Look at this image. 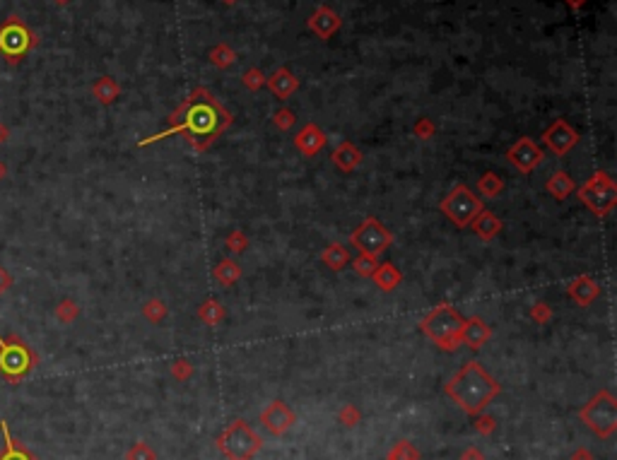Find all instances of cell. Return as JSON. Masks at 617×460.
I'll use <instances>...</instances> for the list:
<instances>
[{
    "label": "cell",
    "mask_w": 617,
    "mask_h": 460,
    "mask_svg": "<svg viewBox=\"0 0 617 460\" xmlns=\"http://www.w3.org/2000/svg\"><path fill=\"white\" fill-rule=\"evenodd\" d=\"M172 372H174V374H179L181 379H184V376L191 372V367H189V364H186V362H177V364H174V369H172Z\"/></svg>",
    "instance_id": "b9f144b4"
},
{
    "label": "cell",
    "mask_w": 617,
    "mask_h": 460,
    "mask_svg": "<svg viewBox=\"0 0 617 460\" xmlns=\"http://www.w3.org/2000/svg\"><path fill=\"white\" fill-rule=\"evenodd\" d=\"M0 424H3V436H5V448L0 451V460H39L30 448H25L22 443H17L13 439L8 422H0Z\"/></svg>",
    "instance_id": "ffe728a7"
},
{
    "label": "cell",
    "mask_w": 617,
    "mask_h": 460,
    "mask_svg": "<svg viewBox=\"0 0 617 460\" xmlns=\"http://www.w3.org/2000/svg\"><path fill=\"white\" fill-rule=\"evenodd\" d=\"M542 140H545V145L552 150L554 155L562 157V155H567L576 143H579V136H576V131L569 126L567 121H554L552 126L545 131Z\"/></svg>",
    "instance_id": "4fadbf2b"
},
{
    "label": "cell",
    "mask_w": 617,
    "mask_h": 460,
    "mask_svg": "<svg viewBox=\"0 0 617 460\" xmlns=\"http://www.w3.org/2000/svg\"><path fill=\"white\" fill-rule=\"evenodd\" d=\"M471 227L475 229V234H478V237L483 239V241H492V239L497 237V234L502 232V220L495 215V212L483 210V212H480V215L471 222Z\"/></svg>",
    "instance_id": "2e32d148"
},
{
    "label": "cell",
    "mask_w": 617,
    "mask_h": 460,
    "mask_svg": "<svg viewBox=\"0 0 617 460\" xmlns=\"http://www.w3.org/2000/svg\"><path fill=\"white\" fill-rule=\"evenodd\" d=\"M333 162L341 171H355L362 164V152L352 143H341L333 152Z\"/></svg>",
    "instance_id": "d6986e66"
},
{
    "label": "cell",
    "mask_w": 617,
    "mask_h": 460,
    "mask_svg": "<svg viewBox=\"0 0 617 460\" xmlns=\"http://www.w3.org/2000/svg\"><path fill=\"white\" fill-rule=\"evenodd\" d=\"M260 424L275 436H282L294 424V412L282 400H273L260 412Z\"/></svg>",
    "instance_id": "7c38bea8"
},
{
    "label": "cell",
    "mask_w": 617,
    "mask_h": 460,
    "mask_svg": "<svg viewBox=\"0 0 617 460\" xmlns=\"http://www.w3.org/2000/svg\"><path fill=\"white\" fill-rule=\"evenodd\" d=\"M439 207H441V212L456 224V227H468V224L485 210L483 200H480L468 186H456L444 200H441Z\"/></svg>",
    "instance_id": "ba28073f"
},
{
    "label": "cell",
    "mask_w": 617,
    "mask_h": 460,
    "mask_svg": "<svg viewBox=\"0 0 617 460\" xmlns=\"http://www.w3.org/2000/svg\"><path fill=\"white\" fill-rule=\"evenodd\" d=\"M227 249H231L234 254H244V249H246L244 232H231L229 239H227Z\"/></svg>",
    "instance_id": "d590c367"
},
{
    "label": "cell",
    "mask_w": 617,
    "mask_h": 460,
    "mask_svg": "<svg viewBox=\"0 0 617 460\" xmlns=\"http://www.w3.org/2000/svg\"><path fill=\"white\" fill-rule=\"evenodd\" d=\"M143 313H145V318L150 323H160L164 316H167V308H164V304L160 299H155V301H147L145 304V308H143Z\"/></svg>",
    "instance_id": "1f68e13d"
},
{
    "label": "cell",
    "mask_w": 617,
    "mask_h": 460,
    "mask_svg": "<svg viewBox=\"0 0 617 460\" xmlns=\"http://www.w3.org/2000/svg\"><path fill=\"white\" fill-rule=\"evenodd\" d=\"M201 318L203 321H205L208 325H217L220 321H222V316H224V308L217 304V301H205V304L201 306Z\"/></svg>",
    "instance_id": "f546056e"
},
{
    "label": "cell",
    "mask_w": 617,
    "mask_h": 460,
    "mask_svg": "<svg viewBox=\"0 0 617 460\" xmlns=\"http://www.w3.org/2000/svg\"><path fill=\"white\" fill-rule=\"evenodd\" d=\"M8 140H10V128L5 126V123H0V147H3Z\"/></svg>",
    "instance_id": "7bdbcfd3"
},
{
    "label": "cell",
    "mask_w": 617,
    "mask_h": 460,
    "mask_svg": "<svg viewBox=\"0 0 617 460\" xmlns=\"http://www.w3.org/2000/svg\"><path fill=\"white\" fill-rule=\"evenodd\" d=\"M37 46H39L37 32H32L17 15H10V18L0 25V53L5 55L8 63L17 65Z\"/></svg>",
    "instance_id": "8992f818"
},
{
    "label": "cell",
    "mask_w": 617,
    "mask_h": 460,
    "mask_svg": "<svg viewBox=\"0 0 617 460\" xmlns=\"http://www.w3.org/2000/svg\"><path fill=\"white\" fill-rule=\"evenodd\" d=\"M415 131H417V138H432V133H434V126H432V121H420L415 126Z\"/></svg>",
    "instance_id": "ab89813d"
},
{
    "label": "cell",
    "mask_w": 617,
    "mask_h": 460,
    "mask_svg": "<svg viewBox=\"0 0 617 460\" xmlns=\"http://www.w3.org/2000/svg\"><path fill=\"white\" fill-rule=\"evenodd\" d=\"M231 123V116L222 109L205 89H196L177 114H172V128L160 133L155 138L143 140V145L162 140L172 133H184L186 140L193 145V150H205L208 145L215 143V138Z\"/></svg>",
    "instance_id": "6da1fadb"
},
{
    "label": "cell",
    "mask_w": 617,
    "mask_h": 460,
    "mask_svg": "<svg viewBox=\"0 0 617 460\" xmlns=\"http://www.w3.org/2000/svg\"><path fill=\"white\" fill-rule=\"evenodd\" d=\"M581 419H584L588 429L601 436V439L613 436V431L617 429V402L613 393L601 390L598 395H593L591 400H588V405L581 409Z\"/></svg>",
    "instance_id": "52a82bcc"
},
{
    "label": "cell",
    "mask_w": 617,
    "mask_h": 460,
    "mask_svg": "<svg viewBox=\"0 0 617 460\" xmlns=\"http://www.w3.org/2000/svg\"><path fill=\"white\" fill-rule=\"evenodd\" d=\"M533 318H535V321H540V323H545L547 318H550V308H547L545 304H535L533 306Z\"/></svg>",
    "instance_id": "60d3db41"
},
{
    "label": "cell",
    "mask_w": 617,
    "mask_h": 460,
    "mask_svg": "<svg viewBox=\"0 0 617 460\" xmlns=\"http://www.w3.org/2000/svg\"><path fill=\"white\" fill-rule=\"evenodd\" d=\"M53 316L61 325H72L80 318V304H77L75 299H70V296H65V299H61L58 304H56Z\"/></svg>",
    "instance_id": "484cf974"
},
{
    "label": "cell",
    "mask_w": 617,
    "mask_h": 460,
    "mask_svg": "<svg viewBox=\"0 0 617 460\" xmlns=\"http://www.w3.org/2000/svg\"><path fill=\"white\" fill-rule=\"evenodd\" d=\"M490 335H492V330L483 318H468V321H463L461 342H466L471 350H480V347L490 340Z\"/></svg>",
    "instance_id": "5bb4252c"
},
{
    "label": "cell",
    "mask_w": 617,
    "mask_h": 460,
    "mask_svg": "<svg viewBox=\"0 0 617 460\" xmlns=\"http://www.w3.org/2000/svg\"><path fill=\"white\" fill-rule=\"evenodd\" d=\"M579 198L591 207V212L596 215H608L617 203V188L613 178L605 171H596L591 178L579 188Z\"/></svg>",
    "instance_id": "9c48e42d"
},
{
    "label": "cell",
    "mask_w": 617,
    "mask_h": 460,
    "mask_svg": "<svg viewBox=\"0 0 617 460\" xmlns=\"http://www.w3.org/2000/svg\"><path fill=\"white\" fill-rule=\"evenodd\" d=\"M39 367V355L20 335H0V376L8 383H20L27 374Z\"/></svg>",
    "instance_id": "3957f363"
},
{
    "label": "cell",
    "mask_w": 617,
    "mask_h": 460,
    "mask_svg": "<svg viewBox=\"0 0 617 460\" xmlns=\"http://www.w3.org/2000/svg\"><path fill=\"white\" fill-rule=\"evenodd\" d=\"M352 244L357 246L362 254L379 258L390 244H393V234H390L379 220L369 217V220H364L352 232Z\"/></svg>",
    "instance_id": "30bf717a"
},
{
    "label": "cell",
    "mask_w": 617,
    "mask_h": 460,
    "mask_svg": "<svg viewBox=\"0 0 617 460\" xmlns=\"http://www.w3.org/2000/svg\"><path fill=\"white\" fill-rule=\"evenodd\" d=\"M422 333L429 340H434L441 350L454 352L461 345V330H463V318L456 313L454 306L441 304L429 313L427 318L420 323Z\"/></svg>",
    "instance_id": "277c9868"
},
{
    "label": "cell",
    "mask_w": 617,
    "mask_h": 460,
    "mask_svg": "<svg viewBox=\"0 0 617 460\" xmlns=\"http://www.w3.org/2000/svg\"><path fill=\"white\" fill-rule=\"evenodd\" d=\"M273 123L280 131H290V128L294 126V114L290 109H280L277 114L273 116Z\"/></svg>",
    "instance_id": "836d02e7"
},
{
    "label": "cell",
    "mask_w": 617,
    "mask_h": 460,
    "mask_svg": "<svg viewBox=\"0 0 617 460\" xmlns=\"http://www.w3.org/2000/svg\"><path fill=\"white\" fill-rule=\"evenodd\" d=\"M224 3H234V0H224Z\"/></svg>",
    "instance_id": "7dc6e473"
},
{
    "label": "cell",
    "mask_w": 617,
    "mask_h": 460,
    "mask_svg": "<svg viewBox=\"0 0 617 460\" xmlns=\"http://www.w3.org/2000/svg\"><path fill=\"white\" fill-rule=\"evenodd\" d=\"M321 261L326 263L331 270L341 272L345 265L350 263V251L345 249L343 244H331L328 249H324V254H321Z\"/></svg>",
    "instance_id": "d4e9b609"
},
{
    "label": "cell",
    "mask_w": 617,
    "mask_h": 460,
    "mask_svg": "<svg viewBox=\"0 0 617 460\" xmlns=\"http://www.w3.org/2000/svg\"><path fill=\"white\" fill-rule=\"evenodd\" d=\"M217 448L227 460H251L263 448V439L244 419H234L217 436Z\"/></svg>",
    "instance_id": "5b68a950"
},
{
    "label": "cell",
    "mask_w": 617,
    "mask_h": 460,
    "mask_svg": "<svg viewBox=\"0 0 617 460\" xmlns=\"http://www.w3.org/2000/svg\"><path fill=\"white\" fill-rule=\"evenodd\" d=\"M309 27H311V29H314L321 39H328V37H333V32H336L338 27H341V20H338V15L333 13V10H328V8H319V10H316L314 18L309 20Z\"/></svg>",
    "instance_id": "e0dca14e"
},
{
    "label": "cell",
    "mask_w": 617,
    "mask_h": 460,
    "mask_svg": "<svg viewBox=\"0 0 617 460\" xmlns=\"http://www.w3.org/2000/svg\"><path fill=\"white\" fill-rule=\"evenodd\" d=\"M297 87H299V80L287 68H280L270 77V92H273L277 99H287L290 94L297 92Z\"/></svg>",
    "instance_id": "44dd1931"
},
{
    "label": "cell",
    "mask_w": 617,
    "mask_h": 460,
    "mask_svg": "<svg viewBox=\"0 0 617 460\" xmlns=\"http://www.w3.org/2000/svg\"><path fill=\"white\" fill-rule=\"evenodd\" d=\"M371 280H374V282H376L383 291H390V289L398 287V282H400V272H398V268H395L393 263H383V265H376V270H374Z\"/></svg>",
    "instance_id": "cb8c5ba5"
},
{
    "label": "cell",
    "mask_w": 617,
    "mask_h": 460,
    "mask_svg": "<svg viewBox=\"0 0 617 460\" xmlns=\"http://www.w3.org/2000/svg\"><path fill=\"white\" fill-rule=\"evenodd\" d=\"M547 193H550L554 200L569 198V195L574 193V181H571L569 173L567 171H554L550 176V181H547Z\"/></svg>",
    "instance_id": "7402d4cb"
},
{
    "label": "cell",
    "mask_w": 617,
    "mask_h": 460,
    "mask_svg": "<svg viewBox=\"0 0 617 460\" xmlns=\"http://www.w3.org/2000/svg\"><path fill=\"white\" fill-rule=\"evenodd\" d=\"M239 275H241V270H239V265H236L234 261H222L217 268H215V277H217L222 284L236 282V280H239Z\"/></svg>",
    "instance_id": "83f0119b"
},
{
    "label": "cell",
    "mask_w": 617,
    "mask_h": 460,
    "mask_svg": "<svg viewBox=\"0 0 617 460\" xmlns=\"http://www.w3.org/2000/svg\"><path fill=\"white\" fill-rule=\"evenodd\" d=\"M126 460H155V453H152V448L147 446V443L138 441L133 448L126 453Z\"/></svg>",
    "instance_id": "d6a6232c"
},
{
    "label": "cell",
    "mask_w": 617,
    "mask_h": 460,
    "mask_svg": "<svg viewBox=\"0 0 617 460\" xmlns=\"http://www.w3.org/2000/svg\"><path fill=\"white\" fill-rule=\"evenodd\" d=\"M598 294H601V287H598L591 277H586V275H584V277H579V280H574V282L569 284V296L581 306H588Z\"/></svg>",
    "instance_id": "ac0fdd59"
},
{
    "label": "cell",
    "mask_w": 617,
    "mask_h": 460,
    "mask_svg": "<svg viewBox=\"0 0 617 460\" xmlns=\"http://www.w3.org/2000/svg\"><path fill=\"white\" fill-rule=\"evenodd\" d=\"M376 258L374 256H367V254H360L357 261H355V270H357V275H362V277H371L374 270H376Z\"/></svg>",
    "instance_id": "4dcf8cb0"
},
{
    "label": "cell",
    "mask_w": 617,
    "mask_h": 460,
    "mask_svg": "<svg viewBox=\"0 0 617 460\" xmlns=\"http://www.w3.org/2000/svg\"><path fill=\"white\" fill-rule=\"evenodd\" d=\"M263 75H260V70H248L244 72V85L251 87V89H258L260 85H263Z\"/></svg>",
    "instance_id": "74e56055"
},
{
    "label": "cell",
    "mask_w": 617,
    "mask_h": 460,
    "mask_svg": "<svg viewBox=\"0 0 617 460\" xmlns=\"http://www.w3.org/2000/svg\"><path fill=\"white\" fill-rule=\"evenodd\" d=\"M341 419H343V422H348V426H355V424H357V419H360V414H357V409H355L352 405H348L341 412Z\"/></svg>",
    "instance_id": "f35d334b"
},
{
    "label": "cell",
    "mask_w": 617,
    "mask_h": 460,
    "mask_svg": "<svg viewBox=\"0 0 617 460\" xmlns=\"http://www.w3.org/2000/svg\"><path fill=\"white\" fill-rule=\"evenodd\" d=\"M507 159L511 162L521 173H530L542 162V150L538 147L530 138H521L507 152Z\"/></svg>",
    "instance_id": "8fae6325"
},
{
    "label": "cell",
    "mask_w": 617,
    "mask_h": 460,
    "mask_svg": "<svg viewBox=\"0 0 617 460\" xmlns=\"http://www.w3.org/2000/svg\"><path fill=\"white\" fill-rule=\"evenodd\" d=\"M13 284H15L13 275H10V270L5 265H0V299H3L10 289H13Z\"/></svg>",
    "instance_id": "8d00e7d4"
},
{
    "label": "cell",
    "mask_w": 617,
    "mask_h": 460,
    "mask_svg": "<svg viewBox=\"0 0 617 460\" xmlns=\"http://www.w3.org/2000/svg\"><path fill=\"white\" fill-rule=\"evenodd\" d=\"M8 173H10V169H8V164H5L3 159H0V183L5 181V178H8Z\"/></svg>",
    "instance_id": "ee69618b"
},
{
    "label": "cell",
    "mask_w": 617,
    "mask_h": 460,
    "mask_svg": "<svg viewBox=\"0 0 617 460\" xmlns=\"http://www.w3.org/2000/svg\"><path fill=\"white\" fill-rule=\"evenodd\" d=\"M324 143H326L324 131H321L319 126H314V123L304 126L302 131H299V136L294 138V145H297V150H299V152H302V155H307V157H311V155L319 152V150L324 147Z\"/></svg>",
    "instance_id": "9a60e30c"
},
{
    "label": "cell",
    "mask_w": 617,
    "mask_h": 460,
    "mask_svg": "<svg viewBox=\"0 0 617 460\" xmlns=\"http://www.w3.org/2000/svg\"><path fill=\"white\" fill-rule=\"evenodd\" d=\"M210 58H212V63H217V65H229L231 60H234V51H229L227 46H217L215 48V51L210 53Z\"/></svg>",
    "instance_id": "e575fe53"
},
{
    "label": "cell",
    "mask_w": 617,
    "mask_h": 460,
    "mask_svg": "<svg viewBox=\"0 0 617 460\" xmlns=\"http://www.w3.org/2000/svg\"><path fill=\"white\" fill-rule=\"evenodd\" d=\"M388 460H420V453L410 441H398L388 453Z\"/></svg>",
    "instance_id": "f1b7e54d"
},
{
    "label": "cell",
    "mask_w": 617,
    "mask_h": 460,
    "mask_svg": "<svg viewBox=\"0 0 617 460\" xmlns=\"http://www.w3.org/2000/svg\"><path fill=\"white\" fill-rule=\"evenodd\" d=\"M478 190L483 193V198H497V195L504 190V181L497 176L495 171H488L483 178L478 181Z\"/></svg>",
    "instance_id": "4316f807"
},
{
    "label": "cell",
    "mask_w": 617,
    "mask_h": 460,
    "mask_svg": "<svg viewBox=\"0 0 617 460\" xmlns=\"http://www.w3.org/2000/svg\"><path fill=\"white\" fill-rule=\"evenodd\" d=\"M92 94L97 97L99 104H114L116 99H118V94H121V87L116 85L114 77L104 75V77H99V80L92 85Z\"/></svg>",
    "instance_id": "603a6c76"
},
{
    "label": "cell",
    "mask_w": 617,
    "mask_h": 460,
    "mask_svg": "<svg viewBox=\"0 0 617 460\" xmlns=\"http://www.w3.org/2000/svg\"><path fill=\"white\" fill-rule=\"evenodd\" d=\"M446 393L463 412L478 414L490 405L492 397H497L500 386L492 376L485 372L483 364L468 362L463 369H458L454 379L446 383Z\"/></svg>",
    "instance_id": "7a4b0ae2"
},
{
    "label": "cell",
    "mask_w": 617,
    "mask_h": 460,
    "mask_svg": "<svg viewBox=\"0 0 617 460\" xmlns=\"http://www.w3.org/2000/svg\"><path fill=\"white\" fill-rule=\"evenodd\" d=\"M567 3H569V5H571V8H574V10H579L581 5L586 3V0H567Z\"/></svg>",
    "instance_id": "f6af8a7d"
},
{
    "label": "cell",
    "mask_w": 617,
    "mask_h": 460,
    "mask_svg": "<svg viewBox=\"0 0 617 460\" xmlns=\"http://www.w3.org/2000/svg\"><path fill=\"white\" fill-rule=\"evenodd\" d=\"M53 3H56V5H68V3H70V0H53Z\"/></svg>",
    "instance_id": "bcb514c9"
}]
</instances>
